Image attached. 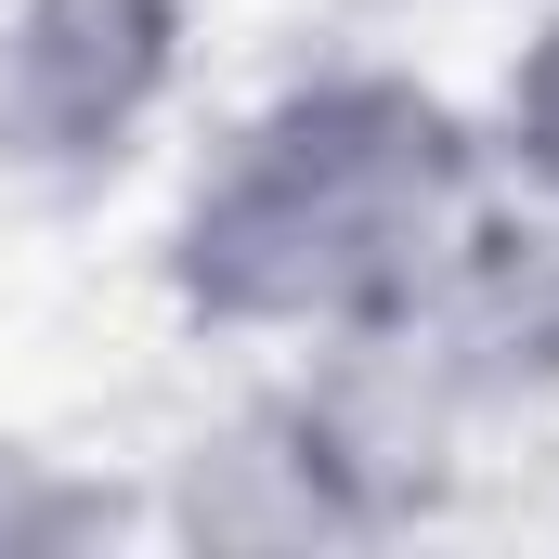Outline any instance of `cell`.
<instances>
[{
  "instance_id": "obj_1",
  "label": "cell",
  "mask_w": 559,
  "mask_h": 559,
  "mask_svg": "<svg viewBox=\"0 0 559 559\" xmlns=\"http://www.w3.org/2000/svg\"><path fill=\"white\" fill-rule=\"evenodd\" d=\"M481 195L495 156L455 92L404 66H312L182 182L156 274L195 338H352L417 299Z\"/></svg>"
},
{
  "instance_id": "obj_2",
  "label": "cell",
  "mask_w": 559,
  "mask_h": 559,
  "mask_svg": "<svg viewBox=\"0 0 559 559\" xmlns=\"http://www.w3.org/2000/svg\"><path fill=\"white\" fill-rule=\"evenodd\" d=\"M182 0H0V169L92 182L182 92Z\"/></svg>"
},
{
  "instance_id": "obj_3",
  "label": "cell",
  "mask_w": 559,
  "mask_h": 559,
  "mask_svg": "<svg viewBox=\"0 0 559 559\" xmlns=\"http://www.w3.org/2000/svg\"><path fill=\"white\" fill-rule=\"evenodd\" d=\"M391 325L429 352V378L468 417L481 404H547L559 391V209H534V195L495 182Z\"/></svg>"
},
{
  "instance_id": "obj_4",
  "label": "cell",
  "mask_w": 559,
  "mask_h": 559,
  "mask_svg": "<svg viewBox=\"0 0 559 559\" xmlns=\"http://www.w3.org/2000/svg\"><path fill=\"white\" fill-rule=\"evenodd\" d=\"M481 156H495V182H508V195L559 209V0L521 26L508 79H495V105H481Z\"/></svg>"
},
{
  "instance_id": "obj_5",
  "label": "cell",
  "mask_w": 559,
  "mask_h": 559,
  "mask_svg": "<svg viewBox=\"0 0 559 559\" xmlns=\"http://www.w3.org/2000/svg\"><path fill=\"white\" fill-rule=\"evenodd\" d=\"M92 534H118V495H105V481H79L66 455H39V442H13V429H0V559L92 547Z\"/></svg>"
}]
</instances>
